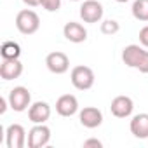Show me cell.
Wrapping results in <instances>:
<instances>
[{
	"mask_svg": "<svg viewBox=\"0 0 148 148\" xmlns=\"http://www.w3.org/2000/svg\"><path fill=\"white\" fill-rule=\"evenodd\" d=\"M122 61L125 66L134 68L141 73H148V51L141 44H131L122 51Z\"/></svg>",
	"mask_w": 148,
	"mask_h": 148,
	"instance_id": "obj_1",
	"label": "cell"
},
{
	"mask_svg": "<svg viewBox=\"0 0 148 148\" xmlns=\"http://www.w3.org/2000/svg\"><path fill=\"white\" fill-rule=\"evenodd\" d=\"M16 28L23 35H33L40 28V18L33 9H23L16 16Z\"/></svg>",
	"mask_w": 148,
	"mask_h": 148,
	"instance_id": "obj_2",
	"label": "cell"
},
{
	"mask_svg": "<svg viewBox=\"0 0 148 148\" xmlns=\"http://www.w3.org/2000/svg\"><path fill=\"white\" fill-rule=\"evenodd\" d=\"M70 80H71V84H73L75 89H79V91H89L94 86L96 77H94L92 68H89L86 64H79V66H75V68L71 70Z\"/></svg>",
	"mask_w": 148,
	"mask_h": 148,
	"instance_id": "obj_3",
	"label": "cell"
},
{
	"mask_svg": "<svg viewBox=\"0 0 148 148\" xmlns=\"http://www.w3.org/2000/svg\"><path fill=\"white\" fill-rule=\"evenodd\" d=\"M7 99H9V106L18 113L25 112L32 106V92L25 86H18V87L11 89L7 94Z\"/></svg>",
	"mask_w": 148,
	"mask_h": 148,
	"instance_id": "obj_4",
	"label": "cell"
},
{
	"mask_svg": "<svg viewBox=\"0 0 148 148\" xmlns=\"http://www.w3.org/2000/svg\"><path fill=\"white\" fill-rule=\"evenodd\" d=\"M79 14H80V19L84 23H99L103 19L105 9L98 0H84Z\"/></svg>",
	"mask_w": 148,
	"mask_h": 148,
	"instance_id": "obj_5",
	"label": "cell"
},
{
	"mask_svg": "<svg viewBox=\"0 0 148 148\" xmlns=\"http://www.w3.org/2000/svg\"><path fill=\"white\" fill-rule=\"evenodd\" d=\"M5 145L7 148H25L28 145L26 129L21 124H11L5 129Z\"/></svg>",
	"mask_w": 148,
	"mask_h": 148,
	"instance_id": "obj_6",
	"label": "cell"
},
{
	"mask_svg": "<svg viewBox=\"0 0 148 148\" xmlns=\"http://www.w3.org/2000/svg\"><path fill=\"white\" fill-rule=\"evenodd\" d=\"M45 66L54 75H63V73H66L70 70V58L61 51L49 52L45 58Z\"/></svg>",
	"mask_w": 148,
	"mask_h": 148,
	"instance_id": "obj_7",
	"label": "cell"
},
{
	"mask_svg": "<svg viewBox=\"0 0 148 148\" xmlns=\"http://www.w3.org/2000/svg\"><path fill=\"white\" fill-rule=\"evenodd\" d=\"M49 141H51V129L45 124H35L28 131V146L30 148L47 146Z\"/></svg>",
	"mask_w": 148,
	"mask_h": 148,
	"instance_id": "obj_8",
	"label": "cell"
},
{
	"mask_svg": "<svg viewBox=\"0 0 148 148\" xmlns=\"http://www.w3.org/2000/svg\"><path fill=\"white\" fill-rule=\"evenodd\" d=\"M132 110H134V101L129 98V96H117L112 99V105H110V112L113 117L117 119H127L132 115Z\"/></svg>",
	"mask_w": 148,
	"mask_h": 148,
	"instance_id": "obj_9",
	"label": "cell"
},
{
	"mask_svg": "<svg viewBox=\"0 0 148 148\" xmlns=\"http://www.w3.org/2000/svg\"><path fill=\"white\" fill-rule=\"evenodd\" d=\"M79 120L87 129H96L103 124V113L96 106H84L79 113Z\"/></svg>",
	"mask_w": 148,
	"mask_h": 148,
	"instance_id": "obj_10",
	"label": "cell"
},
{
	"mask_svg": "<svg viewBox=\"0 0 148 148\" xmlns=\"http://www.w3.org/2000/svg\"><path fill=\"white\" fill-rule=\"evenodd\" d=\"M63 35L71 44H82L87 40V30L84 28V25H80L77 21H68L63 26Z\"/></svg>",
	"mask_w": 148,
	"mask_h": 148,
	"instance_id": "obj_11",
	"label": "cell"
},
{
	"mask_svg": "<svg viewBox=\"0 0 148 148\" xmlns=\"http://www.w3.org/2000/svg\"><path fill=\"white\" fill-rule=\"evenodd\" d=\"M28 119L33 124H45L51 119V105L45 101H35L28 108Z\"/></svg>",
	"mask_w": 148,
	"mask_h": 148,
	"instance_id": "obj_12",
	"label": "cell"
},
{
	"mask_svg": "<svg viewBox=\"0 0 148 148\" xmlns=\"http://www.w3.org/2000/svg\"><path fill=\"white\" fill-rule=\"evenodd\" d=\"M56 112L61 117H71L79 112V99L73 94H63L56 101Z\"/></svg>",
	"mask_w": 148,
	"mask_h": 148,
	"instance_id": "obj_13",
	"label": "cell"
},
{
	"mask_svg": "<svg viewBox=\"0 0 148 148\" xmlns=\"http://www.w3.org/2000/svg\"><path fill=\"white\" fill-rule=\"evenodd\" d=\"M23 73V63L19 59H4L0 64V77L4 80L19 79Z\"/></svg>",
	"mask_w": 148,
	"mask_h": 148,
	"instance_id": "obj_14",
	"label": "cell"
},
{
	"mask_svg": "<svg viewBox=\"0 0 148 148\" xmlns=\"http://www.w3.org/2000/svg\"><path fill=\"white\" fill-rule=\"evenodd\" d=\"M131 134L138 139H146L148 138V113H138L131 119L129 124Z\"/></svg>",
	"mask_w": 148,
	"mask_h": 148,
	"instance_id": "obj_15",
	"label": "cell"
},
{
	"mask_svg": "<svg viewBox=\"0 0 148 148\" xmlns=\"http://www.w3.org/2000/svg\"><path fill=\"white\" fill-rule=\"evenodd\" d=\"M0 56H2V59H19V56H21L19 44L14 40L4 42L2 47H0Z\"/></svg>",
	"mask_w": 148,
	"mask_h": 148,
	"instance_id": "obj_16",
	"label": "cell"
},
{
	"mask_svg": "<svg viewBox=\"0 0 148 148\" xmlns=\"http://www.w3.org/2000/svg\"><path fill=\"white\" fill-rule=\"evenodd\" d=\"M131 12H132L134 19L146 23L148 21V0H134Z\"/></svg>",
	"mask_w": 148,
	"mask_h": 148,
	"instance_id": "obj_17",
	"label": "cell"
},
{
	"mask_svg": "<svg viewBox=\"0 0 148 148\" xmlns=\"http://www.w3.org/2000/svg\"><path fill=\"white\" fill-rule=\"evenodd\" d=\"M99 30H101L103 35H115V33L120 32V25H119V21H115V19H105V21L101 23Z\"/></svg>",
	"mask_w": 148,
	"mask_h": 148,
	"instance_id": "obj_18",
	"label": "cell"
},
{
	"mask_svg": "<svg viewBox=\"0 0 148 148\" xmlns=\"http://www.w3.org/2000/svg\"><path fill=\"white\" fill-rule=\"evenodd\" d=\"M40 5L47 12H58L61 9V0H40Z\"/></svg>",
	"mask_w": 148,
	"mask_h": 148,
	"instance_id": "obj_19",
	"label": "cell"
},
{
	"mask_svg": "<svg viewBox=\"0 0 148 148\" xmlns=\"http://www.w3.org/2000/svg\"><path fill=\"white\" fill-rule=\"evenodd\" d=\"M138 37H139V44L148 49V25L139 30V35H138Z\"/></svg>",
	"mask_w": 148,
	"mask_h": 148,
	"instance_id": "obj_20",
	"label": "cell"
},
{
	"mask_svg": "<svg viewBox=\"0 0 148 148\" xmlns=\"http://www.w3.org/2000/svg\"><path fill=\"white\" fill-rule=\"evenodd\" d=\"M84 146H86V148H89V146L101 148V146H103V143H101L99 139H96V138H91V139H86V141H84Z\"/></svg>",
	"mask_w": 148,
	"mask_h": 148,
	"instance_id": "obj_21",
	"label": "cell"
},
{
	"mask_svg": "<svg viewBox=\"0 0 148 148\" xmlns=\"http://www.w3.org/2000/svg\"><path fill=\"white\" fill-rule=\"evenodd\" d=\"M7 106H9V99L7 98H0V113H5L7 112Z\"/></svg>",
	"mask_w": 148,
	"mask_h": 148,
	"instance_id": "obj_22",
	"label": "cell"
},
{
	"mask_svg": "<svg viewBox=\"0 0 148 148\" xmlns=\"http://www.w3.org/2000/svg\"><path fill=\"white\" fill-rule=\"evenodd\" d=\"M23 4H26L28 7H38L40 5V0H23Z\"/></svg>",
	"mask_w": 148,
	"mask_h": 148,
	"instance_id": "obj_23",
	"label": "cell"
},
{
	"mask_svg": "<svg viewBox=\"0 0 148 148\" xmlns=\"http://www.w3.org/2000/svg\"><path fill=\"white\" fill-rule=\"evenodd\" d=\"M115 2H119V4H125V2H129V0H115Z\"/></svg>",
	"mask_w": 148,
	"mask_h": 148,
	"instance_id": "obj_24",
	"label": "cell"
},
{
	"mask_svg": "<svg viewBox=\"0 0 148 148\" xmlns=\"http://www.w3.org/2000/svg\"><path fill=\"white\" fill-rule=\"evenodd\" d=\"M71 2H80V0H71Z\"/></svg>",
	"mask_w": 148,
	"mask_h": 148,
	"instance_id": "obj_25",
	"label": "cell"
}]
</instances>
